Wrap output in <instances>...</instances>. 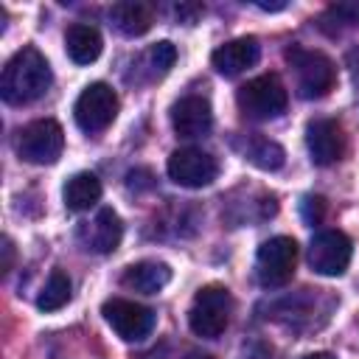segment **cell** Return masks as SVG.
I'll list each match as a JSON object with an SVG mask.
<instances>
[{"mask_svg": "<svg viewBox=\"0 0 359 359\" xmlns=\"http://www.w3.org/2000/svg\"><path fill=\"white\" fill-rule=\"evenodd\" d=\"M50 79L53 76H50L48 59L34 45H25L6 62L0 76V95L6 104L22 107L45 95V90L50 87Z\"/></svg>", "mask_w": 359, "mask_h": 359, "instance_id": "1", "label": "cell"}, {"mask_svg": "<svg viewBox=\"0 0 359 359\" xmlns=\"http://www.w3.org/2000/svg\"><path fill=\"white\" fill-rule=\"evenodd\" d=\"M286 62L294 70V87L300 98H323L337 84V67L323 50H306V48H289Z\"/></svg>", "mask_w": 359, "mask_h": 359, "instance_id": "2", "label": "cell"}, {"mask_svg": "<svg viewBox=\"0 0 359 359\" xmlns=\"http://www.w3.org/2000/svg\"><path fill=\"white\" fill-rule=\"evenodd\" d=\"M236 104L241 115L250 121H272L283 115L289 104V93L275 73H266V76H255L247 84H241L236 93Z\"/></svg>", "mask_w": 359, "mask_h": 359, "instance_id": "3", "label": "cell"}, {"mask_svg": "<svg viewBox=\"0 0 359 359\" xmlns=\"http://www.w3.org/2000/svg\"><path fill=\"white\" fill-rule=\"evenodd\" d=\"M230 311H233V297L224 286L210 283L202 286L188 309V325L196 337L202 339H216L224 334L227 323H230Z\"/></svg>", "mask_w": 359, "mask_h": 359, "instance_id": "4", "label": "cell"}, {"mask_svg": "<svg viewBox=\"0 0 359 359\" xmlns=\"http://www.w3.org/2000/svg\"><path fill=\"white\" fill-rule=\"evenodd\" d=\"M62 149H65V132L50 118L31 121L17 135V154L25 163H34V165L56 163L62 157Z\"/></svg>", "mask_w": 359, "mask_h": 359, "instance_id": "5", "label": "cell"}, {"mask_svg": "<svg viewBox=\"0 0 359 359\" xmlns=\"http://www.w3.org/2000/svg\"><path fill=\"white\" fill-rule=\"evenodd\" d=\"M294 266H297V241L292 236H275L258 247L255 272L261 286L266 289L286 286L294 275Z\"/></svg>", "mask_w": 359, "mask_h": 359, "instance_id": "6", "label": "cell"}, {"mask_svg": "<svg viewBox=\"0 0 359 359\" xmlns=\"http://www.w3.org/2000/svg\"><path fill=\"white\" fill-rule=\"evenodd\" d=\"M118 107H121L118 93H115L109 84H104V81H93V84H87V87L81 90V95L76 98L73 118H76L79 129H84V132H90V135H93V132H104V129L115 121Z\"/></svg>", "mask_w": 359, "mask_h": 359, "instance_id": "7", "label": "cell"}, {"mask_svg": "<svg viewBox=\"0 0 359 359\" xmlns=\"http://www.w3.org/2000/svg\"><path fill=\"white\" fill-rule=\"evenodd\" d=\"M104 320L109 323V328L123 339V342H140L151 334L154 328V311L149 306H140L135 300H123V297H112L101 306Z\"/></svg>", "mask_w": 359, "mask_h": 359, "instance_id": "8", "label": "cell"}, {"mask_svg": "<svg viewBox=\"0 0 359 359\" xmlns=\"http://www.w3.org/2000/svg\"><path fill=\"white\" fill-rule=\"evenodd\" d=\"M353 255V244L342 230H323L309 244V266L317 275L339 278Z\"/></svg>", "mask_w": 359, "mask_h": 359, "instance_id": "9", "label": "cell"}, {"mask_svg": "<svg viewBox=\"0 0 359 359\" xmlns=\"http://www.w3.org/2000/svg\"><path fill=\"white\" fill-rule=\"evenodd\" d=\"M165 171L182 188H205L216 180L219 163H216L213 154H208L202 149H194V146H185V149L171 151V157L165 163Z\"/></svg>", "mask_w": 359, "mask_h": 359, "instance_id": "10", "label": "cell"}, {"mask_svg": "<svg viewBox=\"0 0 359 359\" xmlns=\"http://www.w3.org/2000/svg\"><path fill=\"white\" fill-rule=\"evenodd\" d=\"M306 146L317 165H331L345 157L348 137L339 121L334 118H317L306 126Z\"/></svg>", "mask_w": 359, "mask_h": 359, "instance_id": "11", "label": "cell"}, {"mask_svg": "<svg viewBox=\"0 0 359 359\" xmlns=\"http://www.w3.org/2000/svg\"><path fill=\"white\" fill-rule=\"evenodd\" d=\"M210 123L213 112L202 95H185L171 107V126L180 137H202L210 132Z\"/></svg>", "mask_w": 359, "mask_h": 359, "instance_id": "12", "label": "cell"}, {"mask_svg": "<svg viewBox=\"0 0 359 359\" xmlns=\"http://www.w3.org/2000/svg\"><path fill=\"white\" fill-rule=\"evenodd\" d=\"M258 56H261L258 39L255 36H238V39H230V42L219 45L210 53V65L222 76H238L247 67H252L258 62Z\"/></svg>", "mask_w": 359, "mask_h": 359, "instance_id": "13", "label": "cell"}, {"mask_svg": "<svg viewBox=\"0 0 359 359\" xmlns=\"http://www.w3.org/2000/svg\"><path fill=\"white\" fill-rule=\"evenodd\" d=\"M121 236H123V224L112 208H101L95 219L81 230L84 247L93 252H112L121 244Z\"/></svg>", "mask_w": 359, "mask_h": 359, "instance_id": "14", "label": "cell"}, {"mask_svg": "<svg viewBox=\"0 0 359 359\" xmlns=\"http://www.w3.org/2000/svg\"><path fill=\"white\" fill-rule=\"evenodd\" d=\"M171 280V266L163 261H137L132 266H126L121 283L132 292L140 294H157L165 283Z\"/></svg>", "mask_w": 359, "mask_h": 359, "instance_id": "15", "label": "cell"}, {"mask_svg": "<svg viewBox=\"0 0 359 359\" xmlns=\"http://www.w3.org/2000/svg\"><path fill=\"white\" fill-rule=\"evenodd\" d=\"M65 48H67V56L76 62V65H90L101 56V34L98 28L87 25V22H73L65 34Z\"/></svg>", "mask_w": 359, "mask_h": 359, "instance_id": "16", "label": "cell"}, {"mask_svg": "<svg viewBox=\"0 0 359 359\" xmlns=\"http://www.w3.org/2000/svg\"><path fill=\"white\" fill-rule=\"evenodd\" d=\"M115 28L123 34V36H140L151 28L154 22V8L149 3H137V0H123V3H115L112 11H109Z\"/></svg>", "mask_w": 359, "mask_h": 359, "instance_id": "17", "label": "cell"}, {"mask_svg": "<svg viewBox=\"0 0 359 359\" xmlns=\"http://www.w3.org/2000/svg\"><path fill=\"white\" fill-rule=\"evenodd\" d=\"M62 199H65V208L73 213L90 210L101 199V180L93 171H79L65 182Z\"/></svg>", "mask_w": 359, "mask_h": 359, "instance_id": "18", "label": "cell"}, {"mask_svg": "<svg viewBox=\"0 0 359 359\" xmlns=\"http://www.w3.org/2000/svg\"><path fill=\"white\" fill-rule=\"evenodd\" d=\"M70 289H73V286H70V278H67L62 269H53L50 278L45 280L39 297H36V306H39L42 311H59V309L70 300Z\"/></svg>", "mask_w": 359, "mask_h": 359, "instance_id": "19", "label": "cell"}, {"mask_svg": "<svg viewBox=\"0 0 359 359\" xmlns=\"http://www.w3.org/2000/svg\"><path fill=\"white\" fill-rule=\"evenodd\" d=\"M247 157H250L252 165H258L264 171H278L283 165V160H286L283 149L275 140H266V137H252L247 143Z\"/></svg>", "mask_w": 359, "mask_h": 359, "instance_id": "20", "label": "cell"}, {"mask_svg": "<svg viewBox=\"0 0 359 359\" xmlns=\"http://www.w3.org/2000/svg\"><path fill=\"white\" fill-rule=\"evenodd\" d=\"M174 59H177V50H174L171 42H157V45H151V50H149V62H151V67H154L157 76L168 73L171 65H174Z\"/></svg>", "mask_w": 359, "mask_h": 359, "instance_id": "21", "label": "cell"}, {"mask_svg": "<svg viewBox=\"0 0 359 359\" xmlns=\"http://www.w3.org/2000/svg\"><path fill=\"white\" fill-rule=\"evenodd\" d=\"M300 210H303V222L306 224H320V219L325 213V202H323V196H303Z\"/></svg>", "mask_w": 359, "mask_h": 359, "instance_id": "22", "label": "cell"}, {"mask_svg": "<svg viewBox=\"0 0 359 359\" xmlns=\"http://www.w3.org/2000/svg\"><path fill=\"white\" fill-rule=\"evenodd\" d=\"M331 14H337L339 20L356 25L359 22V0H342V3H334L331 6Z\"/></svg>", "mask_w": 359, "mask_h": 359, "instance_id": "23", "label": "cell"}, {"mask_svg": "<svg viewBox=\"0 0 359 359\" xmlns=\"http://www.w3.org/2000/svg\"><path fill=\"white\" fill-rule=\"evenodd\" d=\"M174 11H177V17H180L182 22L191 25V22H196V17L202 14V6H199V3H180Z\"/></svg>", "mask_w": 359, "mask_h": 359, "instance_id": "24", "label": "cell"}, {"mask_svg": "<svg viewBox=\"0 0 359 359\" xmlns=\"http://www.w3.org/2000/svg\"><path fill=\"white\" fill-rule=\"evenodd\" d=\"M11 261H14V244L11 238H3V272L11 269Z\"/></svg>", "mask_w": 359, "mask_h": 359, "instance_id": "25", "label": "cell"}, {"mask_svg": "<svg viewBox=\"0 0 359 359\" xmlns=\"http://www.w3.org/2000/svg\"><path fill=\"white\" fill-rule=\"evenodd\" d=\"M258 8H264V11H280V8H286V3H255Z\"/></svg>", "mask_w": 359, "mask_h": 359, "instance_id": "26", "label": "cell"}, {"mask_svg": "<svg viewBox=\"0 0 359 359\" xmlns=\"http://www.w3.org/2000/svg\"><path fill=\"white\" fill-rule=\"evenodd\" d=\"M185 359H213V356L210 353H202V351H191Z\"/></svg>", "mask_w": 359, "mask_h": 359, "instance_id": "27", "label": "cell"}, {"mask_svg": "<svg viewBox=\"0 0 359 359\" xmlns=\"http://www.w3.org/2000/svg\"><path fill=\"white\" fill-rule=\"evenodd\" d=\"M303 359H334V356L325 353V351H320V353H309V356H303Z\"/></svg>", "mask_w": 359, "mask_h": 359, "instance_id": "28", "label": "cell"}]
</instances>
